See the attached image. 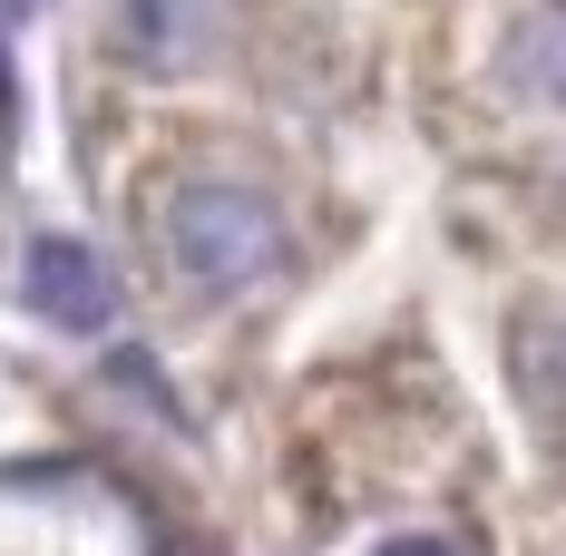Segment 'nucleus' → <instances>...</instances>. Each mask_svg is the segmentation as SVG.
Returning <instances> with one entry per match:
<instances>
[{
	"label": "nucleus",
	"mask_w": 566,
	"mask_h": 556,
	"mask_svg": "<svg viewBox=\"0 0 566 556\" xmlns=\"http://www.w3.org/2000/svg\"><path fill=\"white\" fill-rule=\"evenodd\" d=\"M20 274H30V303H40L50 323H69V333H98V323H108V274H98V254H88L78 234H40Z\"/></svg>",
	"instance_id": "nucleus-2"
},
{
	"label": "nucleus",
	"mask_w": 566,
	"mask_h": 556,
	"mask_svg": "<svg viewBox=\"0 0 566 556\" xmlns=\"http://www.w3.org/2000/svg\"><path fill=\"white\" fill-rule=\"evenodd\" d=\"M274 254H283L274 196L226 186V176L176 186V196H167V264H176L186 283H206V293H244V283L274 274Z\"/></svg>",
	"instance_id": "nucleus-1"
},
{
	"label": "nucleus",
	"mask_w": 566,
	"mask_h": 556,
	"mask_svg": "<svg viewBox=\"0 0 566 556\" xmlns=\"http://www.w3.org/2000/svg\"><path fill=\"white\" fill-rule=\"evenodd\" d=\"M206 20H216V0H117V30L147 69H186L206 50Z\"/></svg>",
	"instance_id": "nucleus-4"
},
{
	"label": "nucleus",
	"mask_w": 566,
	"mask_h": 556,
	"mask_svg": "<svg viewBox=\"0 0 566 556\" xmlns=\"http://www.w3.org/2000/svg\"><path fill=\"white\" fill-rule=\"evenodd\" d=\"M537 371H547V400H557V410H566V323H557V333H547V352H537Z\"/></svg>",
	"instance_id": "nucleus-5"
},
{
	"label": "nucleus",
	"mask_w": 566,
	"mask_h": 556,
	"mask_svg": "<svg viewBox=\"0 0 566 556\" xmlns=\"http://www.w3.org/2000/svg\"><path fill=\"white\" fill-rule=\"evenodd\" d=\"M509 88L517 98H537V108H566V0H537V10H517L509 30Z\"/></svg>",
	"instance_id": "nucleus-3"
},
{
	"label": "nucleus",
	"mask_w": 566,
	"mask_h": 556,
	"mask_svg": "<svg viewBox=\"0 0 566 556\" xmlns=\"http://www.w3.org/2000/svg\"><path fill=\"white\" fill-rule=\"evenodd\" d=\"M381 556H459V547H440V537H391Z\"/></svg>",
	"instance_id": "nucleus-6"
}]
</instances>
